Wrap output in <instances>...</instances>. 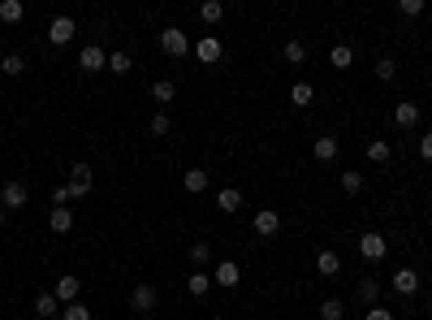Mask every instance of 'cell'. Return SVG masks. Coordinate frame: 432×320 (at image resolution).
I'll list each match as a JSON object with an SVG mask.
<instances>
[{
	"label": "cell",
	"instance_id": "cell-22",
	"mask_svg": "<svg viewBox=\"0 0 432 320\" xmlns=\"http://www.w3.org/2000/svg\"><path fill=\"white\" fill-rule=\"evenodd\" d=\"M26 18V5H22V0H0V22H22Z\"/></svg>",
	"mask_w": 432,
	"mask_h": 320
},
{
	"label": "cell",
	"instance_id": "cell-9",
	"mask_svg": "<svg viewBox=\"0 0 432 320\" xmlns=\"http://www.w3.org/2000/svg\"><path fill=\"white\" fill-rule=\"evenodd\" d=\"M130 308L134 312H152L156 308V286H147V281L134 286V290H130Z\"/></svg>",
	"mask_w": 432,
	"mask_h": 320
},
{
	"label": "cell",
	"instance_id": "cell-23",
	"mask_svg": "<svg viewBox=\"0 0 432 320\" xmlns=\"http://www.w3.org/2000/svg\"><path fill=\"white\" fill-rule=\"evenodd\" d=\"M199 18H203L207 26H216L220 18H225V5H220V0H203V5H199Z\"/></svg>",
	"mask_w": 432,
	"mask_h": 320
},
{
	"label": "cell",
	"instance_id": "cell-4",
	"mask_svg": "<svg viewBox=\"0 0 432 320\" xmlns=\"http://www.w3.org/2000/svg\"><path fill=\"white\" fill-rule=\"evenodd\" d=\"M74 30H78V22L70 18V13H61V18H52V26H48V39L61 48V43H70V39H74Z\"/></svg>",
	"mask_w": 432,
	"mask_h": 320
},
{
	"label": "cell",
	"instance_id": "cell-32",
	"mask_svg": "<svg viewBox=\"0 0 432 320\" xmlns=\"http://www.w3.org/2000/svg\"><path fill=\"white\" fill-rule=\"evenodd\" d=\"M22 70H26V57H13V52H9L5 61H0V74H9V78H18Z\"/></svg>",
	"mask_w": 432,
	"mask_h": 320
},
{
	"label": "cell",
	"instance_id": "cell-8",
	"mask_svg": "<svg viewBox=\"0 0 432 320\" xmlns=\"http://www.w3.org/2000/svg\"><path fill=\"white\" fill-rule=\"evenodd\" d=\"M30 308H35V316H39V320H52V316H61V308H65V303L56 299V290H52V294L43 290V294H39L35 303H30Z\"/></svg>",
	"mask_w": 432,
	"mask_h": 320
},
{
	"label": "cell",
	"instance_id": "cell-15",
	"mask_svg": "<svg viewBox=\"0 0 432 320\" xmlns=\"http://www.w3.org/2000/svg\"><path fill=\"white\" fill-rule=\"evenodd\" d=\"M182 190H186V195H203V190H207V173L203 169H186L182 173Z\"/></svg>",
	"mask_w": 432,
	"mask_h": 320
},
{
	"label": "cell",
	"instance_id": "cell-28",
	"mask_svg": "<svg viewBox=\"0 0 432 320\" xmlns=\"http://www.w3.org/2000/svg\"><path fill=\"white\" fill-rule=\"evenodd\" d=\"M108 70H113V74H130L134 70V57L130 52H108Z\"/></svg>",
	"mask_w": 432,
	"mask_h": 320
},
{
	"label": "cell",
	"instance_id": "cell-20",
	"mask_svg": "<svg viewBox=\"0 0 432 320\" xmlns=\"http://www.w3.org/2000/svg\"><path fill=\"white\" fill-rule=\"evenodd\" d=\"M216 208L220 212H238V208H243V190H234V186L216 190Z\"/></svg>",
	"mask_w": 432,
	"mask_h": 320
},
{
	"label": "cell",
	"instance_id": "cell-29",
	"mask_svg": "<svg viewBox=\"0 0 432 320\" xmlns=\"http://www.w3.org/2000/svg\"><path fill=\"white\" fill-rule=\"evenodd\" d=\"M186 290H190V294H195V299H203L207 290H212V277H207V273H190V281H186Z\"/></svg>",
	"mask_w": 432,
	"mask_h": 320
},
{
	"label": "cell",
	"instance_id": "cell-14",
	"mask_svg": "<svg viewBox=\"0 0 432 320\" xmlns=\"http://www.w3.org/2000/svg\"><path fill=\"white\" fill-rule=\"evenodd\" d=\"M311 156L325 160V165H329V160H338V139H333V134H320V139L311 143Z\"/></svg>",
	"mask_w": 432,
	"mask_h": 320
},
{
	"label": "cell",
	"instance_id": "cell-39",
	"mask_svg": "<svg viewBox=\"0 0 432 320\" xmlns=\"http://www.w3.org/2000/svg\"><path fill=\"white\" fill-rule=\"evenodd\" d=\"M420 156H424V160H432V130L420 139Z\"/></svg>",
	"mask_w": 432,
	"mask_h": 320
},
{
	"label": "cell",
	"instance_id": "cell-37",
	"mask_svg": "<svg viewBox=\"0 0 432 320\" xmlns=\"http://www.w3.org/2000/svg\"><path fill=\"white\" fill-rule=\"evenodd\" d=\"M393 74H398V61H393V57H380V61H376V78H385V83H389Z\"/></svg>",
	"mask_w": 432,
	"mask_h": 320
},
{
	"label": "cell",
	"instance_id": "cell-26",
	"mask_svg": "<svg viewBox=\"0 0 432 320\" xmlns=\"http://www.w3.org/2000/svg\"><path fill=\"white\" fill-rule=\"evenodd\" d=\"M342 316H346L342 299H320V320H342Z\"/></svg>",
	"mask_w": 432,
	"mask_h": 320
},
{
	"label": "cell",
	"instance_id": "cell-35",
	"mask_svg": "<svg viewBox=\"0 0 432 320\" xmlns=\"http://www.w3.org/2000/svg\"><path fill=\"white\" fill-rule=\"evenodd\" d=\"M190 264H212V247L195 243V247H190Z\"/></svg>",
	"mask_w": 432,
	"mask_h": 320
},
{
	"label": "cell",
	"instance_id": "cell-7",
	"mask_svg": "<svg viewBox=\"0 0 432 320\" xmlns=\"http://www.w3.org/2000/svg\"><path fill=\"white\" fill-rule=\"evenodd\" d=\"M251 230L260 234V238H273L277 230H281V217L273 212V208H264V212H255V221H251Z\"/></svg>",
	"mask_w": 432,
	"mask_h": 320
},
{
	"label": "cell",
	"instance_id": "cell-13",
	"mask_svg": "<svg viewBox=\"0 0 432 320\" xmlns=\"http://www.w3.org/2000/svg\"><path fill=\"white\" fill-rule=\"evenodd\" d=\"M393 290L398 294H415L420 290V273H415V268H398L393 273Z\"/></svg>",
	"mask_w": 432,
	"mask_h": 320
},
{
	"label": "cell",
	"instance_id": "cell-18",
	"mask_svg": "<svg viewBox=\"0 0 432 320\" xmlns=\"http://www.w3.org/2000/svg\"><path fill=\"white\" fill-rule=\"evenodd\" d=\"M70 182H74V186H83L87 195H91V182H95V173H91V165H87V160H74V169H70Z\"/></svg>",
	"mask_w": 432,
	"mask_h": 320
},
{
	"label": "cell",
	"instance_id": "cell-40",
	"mask_svg": "<svg viewBox=\"0 0 432 320\" xmlns=\"http://www.w3.org/2000/svg\"><path fill=\"white\" fill-rule=\"evenodd\" d=\"M367 320H393V312L389 308H372V312H367Z\"/></svg>",
	"mask_w": 432,
	"mask_h": 320
},
{
	"label": "cell",
	"instance_id": "cell-21",
	"mask_svg": "<svg viewBox=\"0 0 432 320\" xmlns=\"http://www.w3.org/2000/svg\"><path fill=\"white\" fill-rule=\"evenodd\" d=\"M316 268H320V277H338V268H342L338 251H320L316 255Z\"/></svg>",
	"mask_w": 432,
	"mask_h": 320
},
{
	"label": "cell",
	"instance_id": "cell-11",
	"mask_svg": "<svg viewBox=\"0 0 432 320\" xmlns=\"http://www.w3.org/2000/svg\"><path fill=\"white\" fill-rule=\"evenodd\" d=\"M238 281H243V268H238L234 260H220V264H216V286H225V290H234Z\"/></svg>",
	"mask_w": 432,
	"mask_h": 320
},
{
	"label": "cell",
	"instance_id": "cell-24",
	"mask_svg": "<svg viewBox=\"0 0 432 320\" xmlns=\"http://www.w3.org/2000/svg\"><path fill=\"white\" fill-rule=\"evenodd\" d=\"M311 100H316V87H311V83H294V87H290V104L307 108Z\"/></svg>",
	"mask_w": 432,
	"mask_h": 320
},
{
	"label": "cell",
	"instance_id": "cell-2",
	"mask_svg": "<svg viewBox=\"0 0 432 320\" xmlns=\"http://www.w3.org/2000/svg\"><path fill=\"white\" fill-rule=\"evenodd\" d=\"M359 251H363V260H385V255H389V243H385V234H380V230H367V234L359 238Z\"/></svg>",
	"mask_w": 432,
	"mask_h": 320
},
{
	"label": "cell",
	"instance_id": "cell-12",
	"mask_svg": "<svg viewBox=\"0 0 432 320\" xmlns=\"http://www.w3.org/2000/svg\"><path fill=\"white\" fill-rule=\"evenodd\" d=\"M78 199H87V190L74 186V182H65V186L52 190V203H56V208H70V203H78Z\"/></svg>",
	"mask_w": 432,
	"mask_h": 320
},
{
	"label": "cell",
	"instance_id": "cell-19",
	"mask_svg": "<svg viewBox=\"0 0 432 320\" xmlns=\"http://www.w3.org/2000/svg\"><path fill=\"white\" fill-rule=\"evenodd\" d=\"M329 61H333V70H350V66H355V48H350V43H333Z\"/></svg>",
	"mask_w": 432,
	"mask_h": 320
},
{
	"label": "cell",
	"instance_id": "cell-6",
	"mask_svg": "<svg viewBox=\"0 0 432 320\" xmlns=\"http://www.w3.org/2000/svg\"><path fill=\"white\" fill-rule=\"evenodd\" d=\"M26 186L22 182H5V190H0V208H9V212H18V208H26Z\"/></svg>",
	"mask_w": 432,
	"mask_h": 320
},
{
	"label": "cell",
	"instance_id": "cell-31",
	"mask_svg": "<svg viewBox=\"0 0 432 320\" xmlns=\"http://www.w3.org/2000/svg\"><path fill=\"white\" fill-rule=\"evenodd\" d=\"M302 61H307V48H302L298 39H290L285 43V66H302Z\"/></svg>",
	"mask_w": 432,
	"mask_h": 320
},
{
	"label": "cell",
	"instance_id": "cell-5",
	"mask_svg": "<svg viewBox=\"0 0 432 320\" xmlns=\"http://www.w3.org/2000/svg\"><path fill=\"white\" fill-rule=\"evenodd\" d=\"M195 57L203 61V66H216V61L225 57V48H220V39H216V35H203V39L195 43Z\"/></svg>",
	"mask_w": 432,
	"mask_h": 320
},
{
	"label": "cell",
	"instance_id": "cell-33",
	"mask_svg": "<svg viewBox=\"0 0 432 320\" xmlns=\"http://www.w3.org/2000/svg\"><path fill=\"white\" fill-rule=\"evenodd\" d=\"M367 160H376V165H385V160H389V143H385V139L367 143Z\"/></svg>",
	"mask_w": 432,
	"mask_h": 320
},
{
	"label": "cell",
	"instance_id": "cell-17",
	"mask_svg": "<svg viewBox=\"0 0 432 320\" xmlns=\"http://www.w3.org/2000/svg\"><path fill=\"white\" fill-rule=\"evenodd\" d=\"M152 100H156L160 108H169L173 100H178V87H173L169 78H160V83H152Z\"/></svg>",
	"mask_w": 432,
	"mask_h": 320
},
{
	"label": "cell",
	"instance_id": "cell-1",
	"mask_svg": "<svg viewBox=\"0 0 432 320\" xmlns=\"http://www.w3.org/2000/svg\"><path fill=\"white\" fill-rule=\"evenodd\" d=\"M160 48H165L169 57H186V52H195V43L186 39V30H182V26H165V30H160Z\"/></svg>",
	"mask_w": 432,
	"mask_h": 320
},
{
	"label": "cell",
	"instance_id": "cell-25",
	"mask_svg": "<svg viewBox=\"0 0 432 320\" xmlns=\"http://www.w3.org/2000/svg\"><path fill=\"white\" fill-rule=\"evenodd\" d=\"M56 299H61V303H74V299H78V277H74V273H65V277L56 281Z\"/></svg>",
	"mask_w": 432,
	"mask_h": 320
},
{
	"label": "cell",
	"instance_id": "cell-34",
	"mask_svg": "<svg viewBox=\"0 0 432 320\" xmlns=\"http://www.w3.org/2000/svg\"><path fill=\"white\" fill-rule=\"evenodd\" d=\"M376 294H380V281L363 277V281H359V299H363V303H376Z\"/></svg>",
	"mask_w": 432,
	"mask_h": 320
},
{
	"label": "cell",
	"instance_id": "cell-41",
	"mask_svg": "<svg viewBox=\"0 0 432 320\" xmlns=\"http://www.w3.org/2000/svg\"><path fill=\"white\" fill-rule=\"evenodd\" d=\"M0 230H5V208H0Z\"/></svg>",
	"mask_w": 432,
	"mask_h": 320
},
{
	"label": "cell",
	"instance_id": "cell-38",
	"mask_svg": "<svg viewBox=\"0 0 432 320\" xmlns=\"http://www.w3.org/2000/svg\"><path fill=\"white\" fill-rule=\"evenodd\" d=\"M398 9H402L407 18H420V13H424V0H398Z\"/></svg>",
	"mask_w": 432,
	"mask_h": 320
},
{
	"label": "cell",
	"instance_id": "cell-42",
	"mask_svg": "<svg viewBox=\"0 0 432 320\" xmlns=\"http://www.w3.org/2000/svg\"><path fill=\"white\" fill-rule=\"evenodd\" d=\"M212 320H220V316H212Z\"/></svg>",
	"mask_w": 432,
	"mask_h": 320
},
{
	"label": "cell",
	"instance_id": "cell-43",
	"mask_svg": "<svg viewBox=\"0 0 432 320\" xmlns=\"http://www.w3.org/2000/svg\"><path fill=\"white\" fill-rule=\"evenodd\" d=\"M0 61H5V57H0Z\"/></svg>",
	"mask_w": 432,
	"mask_h": 320
},
{
	"label": "cell",
	"instance_id": "cell-27",
	"mask_svg": "<svg viewBox=\"0 0 432 320\" xmlns=\"http://www.w3.org/2000/svg\"><path fill=\"white\" fill-rule=\"evenodd\" d=\"M147 130H152L156 139H160V134H169V130H173V117L165 113V108H160V113H152V117H147Z\"/></svg>",
	"mask_w": 432,
	"mask_h": 320
},
{
	"label": "cell",
	"instance_id": "cell-36",
	"mask_svg": "<svg viewBox=\"0 0 432 320\" xmlns=\"http://www.w3.org/2000/svg\"><path fill=\"white\" fill-rule=\"evenodd\" d=\"M342 186L350 190V195H355V190H363V173H359V169H346V173H342Z\"/></svg>",
	"mask_w": 432,
	"mask_h": 320
},
{
	"label": "cell",
	"instance_id": "cell-3",
	"mask_svg": "<svg viewBox=\"0 0 432 320\" xmlns=\"http://www.w3.org/2000/svg\"><path fill=\"white\" fill-rule=\"evenodd\" d=\"M78 70H87V74H100V70H108V52L100 43H87L83 52H78Z\"/></svg>",
	"mask_w": 432,
	"mask_h": 320
},
{
	"label": "cell",
	"instance_id": "cell-10",
	"mask_svg": "<svg viewBox=\"0 0 432 320\" xmlns=\"http://www.w3.org/2000/svg\"><path fill=\"white\" fill-rule=\"evenodd\" d=\"M393 126H402V130H411V126H420V104L402 100V104L393 108Z\"/></svg>",
	"mask_w": 432,
	"mask_h": 320
},
{
	"label": "cell",
	"instance_id": "cell-16",
	"mask_svg": "<svg viewBox=\"0 0 432 320\" xmlns=\"http://www.w3.org/2000/svg\"><path fill=\"white\" fill-rule=\"evenodd\" d=\"M48 230H52V234H70V230H74V212H70V208H52Z\"/></svg>",
	"mask_w": 432,
	"mask_h": 320
},
{
	"label": "cell",
	"instance_id": "cell-30",
	"mask_svg": "<svg viewBox=\"0 0 432 320\" xmlns=\"http://www.w3.org/2000/svg\"><path fill=\"white\" fill-rule=\"evenodd\" d=\"M61 320H91V308H87V303H65V308H61Z\"/></svg>",
	"mask_w": 432,
	"mask_h": 320
}]
</instances>
